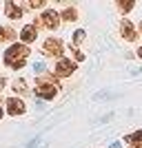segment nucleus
Instances as JSON below:
<instances>
[{
  "mask_svg": "<svg viewBox=\"0 0 142 148\" xmlns=\"http://www.w3.org/2000/svg\"><path fill=\"white\" fill-rule=\"evenodd\" d=\"M29 47L22 42H13L9 44V49L5 51V56H2V62H5L7 69H11V71H20V69L27 64L29 60Z\"/></svg>",
  "mask_w": 142,
  "mask_h": 148,
  "instance_id": "nucleus-1",
  "label": "nucleus"
},
{
  "mask_svg": "<svg viewBox=\"0 0 142 148\" xmlns=\"http://www.w3.org/2000/svg\"><path fill=\"white\" fill-rule=\"evenodd\" d=\"M38 99H44V102H51V99L58 97V93H60V84H58L56 75H40L36 80V88H33Z\"/></svg>",
  "mask_w": 142,
  "mask_h": 148,
  "instance_id": "nucleus-2",
  "label": "nucleus"
},
{
  "mask_svg": "<svg viewBox=\"0 0 142 148\" xmlns=\"http://www.w3.org/2000/svg\"><path fill=\"white\" fill-rule=\"evenodd\" d=\"M60 22H62V18H60V13L56 11V9H51V7H47L40 16H38L36 20H33V25L40 29V27H44L47 31H56L58 27H60Z\"/></svg>",
  "mask_w": 142,
  "mask_h": 148,
  "instance_id": "nucleus-3",
  "label": "nucleus"
},
{
  "mask_svg": "<svg viewBox=\"0 0 142 148\" xmlns=\"http://www.w3.org/2000/svg\"><path fill=\"white\" fill-rule=\"evenodd\" d=\"M62 53H64V42H62L60 38H47L42 42V56L44 58H58L60 60Z\"/></svg>",
  "mask_w": 142,
  "mask_h": 148,
  "instance_id": "nucleus-4",
  "label": "nucleus"
},
{
  "mask_svg": "<svg viewBox=\"0 0 142 148\" xmlns=\"http://www.w3.org/2000/svg\"><path fill=\"white\" fill-rule=\"evenodd\" d=\"M76 71H78V66H76V62L71 60V58H60V60L56 62V66H53V75H56V77H62V80L71 77Z\"/></svg>",
  "mask_w": 142,
  "mask_h": 148,
  "instance_id": "nucleus-5",
  "label": "nucleus"
},
{
  "mask_svg": "<svg viewBox=\"0 0 142 148\" xmlns=\"http://www.w3.org/2000/svg\"><path fill=\"white\" fill-rule=\"evenodd\" d=\"M118 29H120V36H122V40H127V42H136L138 40V27L131 22L129 18H122L120 20V25H118Z\"/></svg>",
  "mask_w": 142,
  "mask_h": 148,
  "instance_id": "nucleus-6",
  "label": "nucleus"
},
{
  "mask_svg": "<svg viewBox=\"0 0 142 148\" xmlns=\"http://www.w3.org/2000/svg\"><path fill=\"white\" fill-rule=\"evenodd\" d=\"M5 106H7V113L11 117H18V115H25L27 113V104L22 102V97H16V95L5 99Z\"/></svg>",
  "mask_w": 142,
  "mask_h": 148,
  "instance_id": "nucleus-7",
  "label": "nucleus"
},
{
  "mask_svg": "<svg viewBox=\"0 0 142 148\" xmlns=\"http://www.w3.org/2000/svg\"><path fill=\"white\" fill-rule=\"evenodd\" d=\"M18 38H20V42H22V44H31V42H36V40H38V27L33 25V22H31V25H25L22 29H20Z\"/></svg>",
  "mask_w": 142,
  "mask_h": 148,
  "instance_id": "nucleus-8",
  "label": "nucleus"
},
{
  "mask_svg": "<svg viewBox=\"0 0 142 148\" xmlns=\"http://www.w3.org/2000/svg\"><path fill=\"white\" fill-rule=\"evenodd\" d=\"M5 16L9 20H20L22 16H25V9H22V5H18V2L7 0V2H5Z\"/></svg>",
  "mask_w": 142,
  "mask_h": 148,
  "instance_id": "nucleus-9",
  "label": "nucleus"
},
{
  "mask_svg": "<svg viewBox=\"0 0 142 148\" xmlns=\"http://www.w3.org/2000/svg\"><path fill=\"white\" fill-rule=\"evenodd\" d=\"M11 91L16 93V97H22V95H27V93H29V86H27V80L25 77H16V80L11 82Z\"/></svg>",
  "mask_w": 142,
  "mask_h": 148,
  "instance_id": "nucleus-10",
  "label": "nucleus"
},
{
  "mask_svg": "<svg viewBox=\"0 0 142 148\" xmlns=\"http://www.w3.org/2000/svg\"><path fill=\"white\" fill-rule=\"evenodd\" d=\"M124 142L129 144V148H142V128L129 133V135L124 137Z\"/></svg>",
  "mask_w": 142,
  "mask_h": 148,
  "instance_id": "nucleus-11",
  "label": "nucleus"
},
{
  "mask_svg": "<svg viewBox=\"0 0 142 148\" xmlns=\"http://www.w3.org/2000/svg\"><path fill=\"white\" fill-rule=\"evenodd\" d=\"M60 18L64 20V22H76V20H78V9H76V7H64L60 11Z\"/></svg>",
  "mask_w": 142,
  "mask_h": 148,
  "instance_id": "nucleus-12",
  "label": "nucleus"
},
{
  "mask_svg": "<svg viewBox=\"0 0 142 148\" xmlns=\"http://www.w3.org/2000/svg\"><path fill=\"white\" fill-rule=\"evenodd\" d=\"M18 38V33L11 27H0V42H13Z\"/></svg>",
  "mask_w": 142,
  "mask_h": 148,
  "instance_id": "nucleus-13",
  "label": "nucleus"
},
{
  "mask_svg": "<svg viewBox=\"0 0 142 148\" xmlns=\"http://www.w3.org/2000/svg\"><path fill=\"white\" fill-rule=\"evenodd\" d=\"M85 40H87V31H85V29H76L73 36H71V47H76V49H78V44H82Z\"/></svg>",
  "mask_w": 142,
  "mask_h": 148,
  "instance_id": "nucleus-14",
  "label": "nucleus"
},
{
  "mask_svg": "<svg viewBox=\"0 0 142 148\" xmlns=\"http://www.w3.org/2000/svg\"><path fill=\"white\" fill-rule=\"evenodd\" d=\"M116 7H118L122 13H129V11H133V9H136V2H122V0H118Z\"/></svg>",
  "mask_w": 142,
  "mask_h": 148,
  "instance_id": "nucleus-15",
  "label": "nucleus"
},
{
  "mask_svg": "<svg viewBox=\"0 0 142 148\" xmlns=\"http://www.w3.org/2000/svg\"><path fill=\"white\" fill-rule=\"evenodd\" d=\"M44 7H47L44 0H31V2H25V5H22V9H44Z\"/></svg>",
  "mask_w": 142,
  "mask_h": 148,
  "instance_id": "nucleus-16",
  "label": "nucleus"
},
{
  "mask_svg": "<svg viewBox=\"0 0 142 148\" xmlns=\"http://www.w3.org/2000/svg\"><path fill=\"white\" fill-rule=\"evenodd\" d=\"M69 49H71V53H73V62H85L87 60V56L80 49H76V47H71V44H69Z\"/></svg>",
  "mask_w": 142,
  "mask_h": 148,
  "instance_id": "nucleus-17",
  "label": "nucleus"
},
{
  "mask_svg": "<svg viewBox=\"0 0 142 148\" xmlns=\"http://www.w3.org/2000/svg\"><path fill=\"white\" fill-rule=\"evenodd\" d=\"M33 73H36L38 77L44 75V73H47V64H44V62H33Z\"/></svg>",
  "mask_w": 142,
  "mask_h": 148,
  "instance_id": "nucleus-18",
  "label": "nucleus"
},
{
  "mask_svg": "<svg viewBox=\"0 0 142 148\" xmlns=\"http://www.w3.org/2000/svg\"><path fill=\"white\" fill-rule=\"evenodd\" d=\"M5 86H7V77H2V75H0V93L5 91Z\"/></svg>",
  "mask_w": 142,
  "mask_h": 148,
  "instance_id": "nucleus-19",
  "label": "nucleus"
},
{
  "mask_svg": "<svg viewBox=\"0 0 142 148\" xmlns=\"http://www.w3.org/2000/svg\"><path fill=\"white\" fill-rule=\"evenodd\" d=\"M109 148H122V144H120V142H113V144H111Z\"/></svg>",
  "mask_w": 142,
  "mask_h": 148,
  "instance_id": "nucleus-20",
  "label": "nucleus"
},
{
  "mask_svg": "<svg viewBox=\"0 0 142 148\" xmlns=\"http://www.w3.org/2000/svg\"><path fill=\"white\" fill-rule=\"evenodd\" d=\"M138 58L142 60V42H140V47H138Z\"/></svg>",
  "mask_w": 142,
  "mask_h": 148,
  "instance_id": "nucleus-21",
  "label": "nucleus"
},
{
  "mask_svg": "<svg viewBox=\"0 0 142 148\" xmlns=\"http://www.w3.org/2000/svg\"><path fill=\"white\" fill-rule=\"evenodd\" d=\"M138 33H142V20H140V25H138Z\"/></svg>",
  "mask_w": 142,
  "mask_h": 148,
  "instance_id": "nucleus-22",
  "label": "nucleus"
},
{
  "mask_svg": "<svg viewBox=\"0 0 142 148\" xmlns=\"http://www.w3.org/2000/svg\"><path fill=\"white\" fill-rule=\"evenodd\" d=\"M2 115H5V111H2V106H0V119H2Z\"/></svg>",
  "mask_w": 142,
  "mask_h": 148,
  "instance_id": "nucleus-23",
  "label": "nucleus"
}]
</instances>
